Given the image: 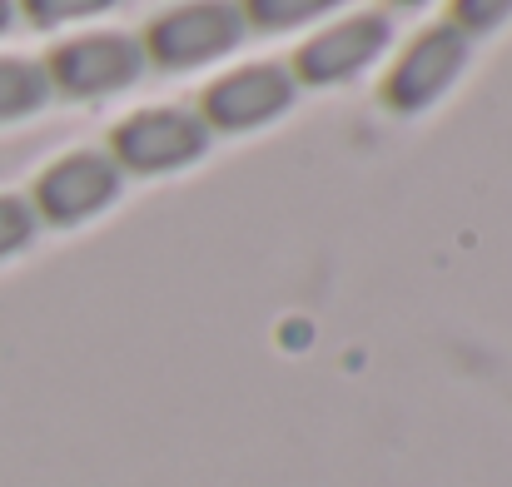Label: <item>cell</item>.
<instances>
[{
    "label": "cell",
    "instance_id": "obj_9",
    "mask_svg": "<svg viewBox=\"0 0 512 487\" xmlns=\"http://www.w3.org/2000/svg\"><path fill=\"white\" fill-rule=\"evenodd\" d=\"M339 0H244V20L264 25V30H289L299 20H314L324 10H334Z\"/></svg>",
    "mask_w": 512,
    "mask_h": 487
},
{
    "label": "cell",
    "instance_id": "obj_7",
    "mask_svg": "<svg viewBox=\"0 0 512 487\" xmlns=\"http://www.w3.org/2000/svg\"><path fill=\"white\" fill-rule=\"evenodd\" d=\"M388 45V20L383 15H353L343 25H329L324 35H314L299 55L294 70L304 85H334L358 75L368 60H378V50Z\"/></svg>",
    "mask_w": 512,
    "mask_h": 487
},
{
    "label": "cell",
    "instance_id": "obj_5",
    "mask_svg": "<svg viewBox=\"0 0 512 487\" xmlns=\"http://www.w3.org/2000/svg\"><path fill=\"white\" fill-rule=\"evenodd\" d=\"M294 100V80L279 65H244L204 90V125L209 130H254L274 120Z\"/></svg>",
    "mask_w": 512,
    "mask_h": 487
},
{
    "label": "cell",
    "instance_id": "obj_11",
    "mask_svg": "<svg viewBox=\"0 0 512 487\" xmlns=\"http://www.w3.org/2000/svg\"><path fill=\"white\" fill-rule=\"evenodd\" d=\"M115 0H20V10L35 20V25H60V20H80V15H95V10H110Z\"/></svg>",
    "mask_w": 512,
    "mask_h": 487
},
{
    "label": "cell",
    "instance_id": "obj_8",
    "mask_svg": "<svg viewBox=\"0 0 512 487\" xmlns=\"http://www.w3.org/2000/svg\"><path fill=\"white\" fill-rule=\"evenodd\" d=\"M50 100V75L35 60L0 55V120H20Z\"/></svg>",
    "mask_w": 512,
    "mask_h": 487
},
{
    "label": "cell",
    "instance_id": "obj_3",
    "mask_svg": "<svg viewBox=\"0 0 512 487\" xmlns=\"http://www.w3.org/2000/svg\"><path fill=\"white\" fill-rule=\"evenodd\" d=\"M145 70V45L130 35H80L65 40L60 50H50V85L85 100V95H110L125 90L135 75Z\"/></svg>",
    "mask_w": 512,
    "mask_h": 487
},
{
    "label": "cell",
    "instance_id": "obj_1",
    "mask_svg": "<svg viewBox=\"0 0 512 487\" xmlns=\"http://www.w3.org/2000/svg\"><path fill=\"white\" fill-rule=\"evenodd\" d=\"M239 40H244V10L234 0H194V5L165 10L150 25L145 50L165 70H179V65H204V60L234 50Z\"/></svg>",
    "mask_w": 512,
    "mask_h": 487
},
{
    "label": "cell",
    "instance_id": "obj_4",
    "mask_svg": "<svg viewBox=\"0 0 512 487\" xmlns=\"http://www.w3.org/2000/svg\"><path fill=\"white\" fill-rule=\"evenodd\" d=\"M115 194H120V164L105 150H80V155L55 160L35 179L30 209L35 219H50V224H80L95 209H105Z\"/></svg>",
    "mask_w": 512,
    "mask_h": 487
},
{
    "label": "cell",
    "instance_id": "obj_6",
    "mask_svg": "<svg viewBox=\"0 0 512 487\" xmlns=\"http://www.w3.org/2000/svg\"><path fill=\"white\" fill-rule=\"evenodd\" d=\"M468 60V35L458 25H433L428 35H418L408 45V55L398 60V70L388 75V100L398 110H423L433 105L463 70Z\"/></svg>",
    "mask_w": 512,
    "mask_h": 487
},
{
    "label": "cell",
    "instance_id": "obj_2",
    "mask_svg": "<svg viewBox=\"0 0 512 487\" xmlns=\"http://www.w3.org/2000/svg\"><path fill=\"white\" fill-rule=\"evenodd\" d=\"M209 145V125L194 110H140L115 130L110 160L135 174H165L199 160Z\"/></svg>",
    "mask_w": 512,
    "mask_h": 487
},
{
    "label": "cell",
    "instance_id": "obj_13",
    "mask_svg": "<svg viewBox=\"0 0 512 487\" xmlns=\"http://www.w3.org/2000/svg\"><path fill=\"white\" fill-rule=\"evenodd\" d=\"M10 15H15V0H0V30L10 25Z\"/></svg>",
    "mask_w": 512,
    "mask_h": 487
},
{
    "label": "cell",
    "instance_id": "obj_14",
    "mask_svg": "<svg viewBox=\"0 0 512 487\" xmlns=\"http://www.w3.org/2000/svg\"><path fill=\"white\" fill-rule=\"evenodd\" d=\"M403 5H418V0H403Z\"/></svg>",
    "mask_w": 512,
    "mask_h": 487
},
{
    "label": "cell",
    "instance_id": "obj_10",
    "mask_svg": "<svg viewBox=\"0 0 512 487\" xmlns=\"http://www.w3.org/2000/svg\"><path fill=\"white\" fill-rule=\"evenodd\" d=\"M35 209H30V199H20V194H0V259H10V254H20L30 239H35Z\"/></svg>",
    "mask_w": 512,
    "mask_h": 487
},
{
    "label": "cell",
    "instance_id": "obj_12",
    "mask_svg": "<svg viewBox=\"0 0 512 487\" xmlns=\"http://www.w3.org/2000/svg\"><path fill=\"white\" fill-rule=\"evenodd\" d=\"M512 10V0H453V25L458 30H493L503 15Z\"/></svg>",
    "mask_w": 512,
    "mask_h": 487
}]
</instances>
